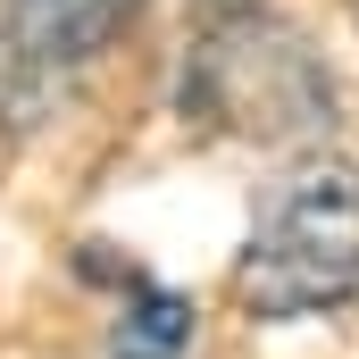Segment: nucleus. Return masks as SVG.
Listing matches in <instances>:
<instances>
[{
    "label": "nucleus",
    "instance_id": "5",
    "mask_svg": "<svg viewBox=\"0 0 359 359\" xmlns=\"http://www.w3.org/2000/svg\"><path fill=\"white\" fill-rule=\"evenodd\" d=\"M351 17H359V0H351Z\"/></svg>",
    "mask_w": 359,
    "mask_h": 359
},
{
    "label": "nucleus",
    "instance_id": "3",
    "mask_svg": "<svg viewBox=\"0 0 359 359\" xmlns=\"http://www.w3.org/2000/svg\"><path fill=\"white\" fill-rule=\"evenodd\" d=\"M184 343H192V301L159 292V284H151V292L117 318V334H109L117 359H184Z\"/></svg>",
    "mask_w": 359,
    "mask_h": 359
},
{
    "label": "nucleus",
    "instance_id": "2",
    "mask_svg": "<svg viewBox=\"0 0 359 359\" xmlns=\"http://www.w3.org/2000/svg\"><path fill=\"white\" fill-rule=\"evenodd\" d=\"M8 8H17V42H25L42 67L92 59V50L134 17V0H8Z\"/></svg>",
    "mask_w": 359,
    "mask_h": 359
},
{
    "label": "nucleus",
    "instance_id": "1",
    "mask_svg": "<svg viewBox=\"0 0 359 359\" xmlns=\"http://www.w3.org/2000/svg\"><path fill=\"white\" fill-rule=\"evenodd\" d=\"M359 292V176L343 159H309L268 201L234 259V301L251 318H318Z\"/></svg>",
    "mask_w": 359,
    "mask_h": 359
},
{
    "label": "nucleus",
    "instance_id": "4",
    "mask_svg": "<svg viewBox=\"0 0 359 359\" xmlns=\"http://www.w3.org/2000/svg\"><path fill=\"white\" fill-rule=\"evenodd\" d=\"M209 8H251V0H209Z\"/></svg>",
    "mask_w": 359,
    "mask_h": 359
}]
</instances>
